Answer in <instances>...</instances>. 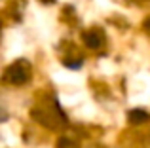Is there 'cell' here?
<instances>
[{"instance_id":"1","label":"cell","mask_w":150,"mask_h":148,"mask_svg":"<svg viewBox=\"0 0 150 148\" xmlns=\"http://www.w3.org/2000/svg\"><path fill=\"white\" fill-rule=\"evenodd\" d=\"M29 78H30V67H29V63L23 61V59L17 61V63H13L6 70V74H4V80L10 82V84H13V85L25 84Z\"/></svg>"},{"instance_id":"2","label":"cell","mask_w":150,"mask_h":148,"mask_svg":"<svg viewBox=\"0 0 150 148\" xmlns=\"http://www.w3.org/2000/svg\"><path fill=\"white\" fill-rule=\"evenodd\" d=\"M84 42H86V46H88V48L97 49L103 44V34L99 32V30H88V32L84 34Z\"/></svg>"},{"instance_id":"3","label":"cell","mask_w":150,"mask_h":148,"mask_svg":"<svg viewBox=\"0 0 150 148\" xmlns=\"http://www.w3.org/2000/svg\"><path fill=\"white\" fill-rule=\"evenodd\" d=\"M127 118H129V122H131V123H143V122H146L150 116H148L146 110H143V108H133V110L129 112Z\"/></svg>"},{"instance_id":"4","label":"cell","mask_w":150,"mask_h":148,"mask_svg":"<svg viewBox=\"0 0 150 148\" xmlns=\"http://www.w3.org/2000/svg\"><path fill=\"white\" fill-rule=\"evenodd\" d=\"M65 65H67L69 68H78V67L82 65V59H78V61H65Z\"/></svg>"},{"instance_id":"5","label":"cell","mask_w":150,"mask_h":148,"mask_svg":"<svg viewBox=\"0 0 150 148\" xmlns=\"http://www.w3.org/2000/svg\"><path fill=\"white\" fill-rule=\"evenodd\" d=\"M144 29H146V30H148V32H150V17L146 19V21H144Z\"/></svg>"},{"instance_id":"6","label":"cell","mask_w":150,"mask_h":148,"mask_svg":"<svg viewBox=\"0 0 150 148\" xmlns=\"http://www.w3.org/2000/svg\"><path fill=\"white\" fill-rule=\"evenodd\" d=\"M42 2H44V4H53L55 0H42Z\"/></svg>"}]
</instances>
